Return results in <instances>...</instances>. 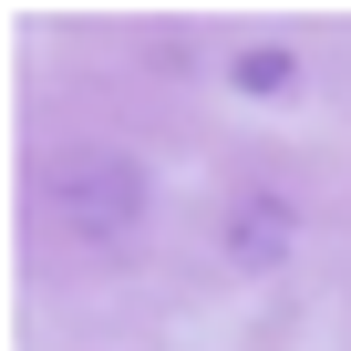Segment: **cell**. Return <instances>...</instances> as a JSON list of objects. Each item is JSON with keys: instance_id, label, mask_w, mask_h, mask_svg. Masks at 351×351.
<instances>
[{"instance_id": "obj_3", "label": "cell", "mask_w": 351, "mask_h": 351, "mask_svg": "<svg viewBox=\"0 0 351 351\" xmlns=\"http://www.w3.org/2000/svg\"><path fill=\"white\" fill-rule=\"evenodd\" d=\"M238 93H289V52H279V42L238 52Z\"/></svg>"}, {"instance_id": "obj_1", "label": "cell", "mask_w": 351, "mask_h": 351, "mask_svg": "<svg viewBox=\"0 0 351 351\" xmlns=\"http://www.w3.org/2000/svg\"><path fill=\"white\" fill-rule=\"evenodd\" d=\"M52 217H62L73 238H124V228L145 217V176H134L114 145H83V155L52 165Z\"/></svg>"}, {"instance_id": "obj_2", "label": "cell", "mask_w": 351, "mask_h": 351, "mask_svg": "<svg viewBox=\"0 0 351 351\" xmlns=\"http://www.w3.org/2000/svg\"><path fill=\"white\" fill-rule=\"evenodd\" d=\"M289 238H300L289 197H238V207H228V258H238V269H279Z\"/></svg>"}]
</instances>
